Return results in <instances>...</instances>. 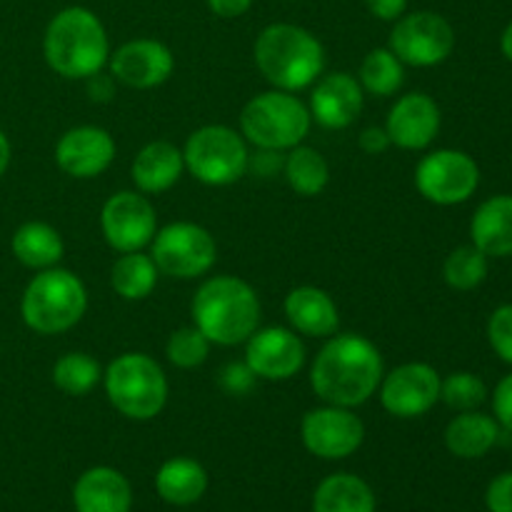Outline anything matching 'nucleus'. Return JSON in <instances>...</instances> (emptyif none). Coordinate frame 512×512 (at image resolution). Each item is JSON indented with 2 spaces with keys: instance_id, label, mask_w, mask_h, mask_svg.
Returning a JSON list of instances; mask_svg holds the SVG:
<instances>
[{
  "instance_id": "0eeeda50",
  "label": "nucleus",
  "mask_w": 512,
  "mask_h": 512,
  "mask_svg": "<svg viewBox=\"0 0 512 512\" xmlns=\"http://www.w3.org/2000/svg\"><path fill=\"white\" fill-rule=\"evenodd\" d=\"M105 395L123 418L153 420L168 403V378L145 353H123L105 368Z\"/></svg>"
},
{
  "instance_id": "ddd939ff",
  "label": "nucleus",
  "mask_w": 512,
  "mask_h": 512,
  "mask_svg": "<svg viewBox=\"0 0 512 512\" xmlns=\"http://www.w3.org/2000/svg\"><path fill=\"white\" fill-rule=\"evenodd\" d=\"M300 438L305 450L320 460H345L360 450L365 440V425L353 408L323 405L303 415Z\"/></svg>"
},
{
  "instance_id": "a211bd4d",
  "label": "nucleus",
  "mask_w": 512,
  "mask_h": 512,
  "mask_svg": "<svg viewBox=\"0 0 512 512\" xmlns=\"http://www.w3.org/2000/svg\"><path fill=\"white\" fill-rule=\"evenodd\" d=\"M365 93L358 78L350 73L320 75L310 93V118L328 130H345L363 113Z\"/></svg>"
},
{
  "instance_id": "37998d69",
  "label": "nucleus",
  "mask_w": 512,
  "mask_h": 512,
  "mask_svg": "<svg viewBox=\"0 0 512 512\" xmlns=\"http://www.w3.org/2000/svg\"><path fill=\"white\" fill-rule=\"evenodd\" d=\"M250 5H253V0H208L210 13H215L218 18H225V20H233V18H240V15H245L250 10Z\"/></svg>"
},
{
  "instance_id": "7c9ffc66",
  "label": "nucleus",
  "mask_w": 512,
  "mask_h": 512,
  "mask_svg": "<svg viewBox=\"0 0 512 512\" xmlns=\"http://www.w3.org/2000/svg\"><path fill=\"white\" fill-rule=\"evenodd\" d=\"M100 380H103V370H100L98 360L90 358L88 353H65L53 365L55 388L73 398L88 395Z\"/></svg>"
},
{
  "instance_id": "c03bdc74",
  "label": "nucleus",
  "mask_w": 512,
  "mask_h": 512,
  "mask_svg": "<svg viewBox=\"0 0 512 512\" xmlns=\"http://www.w3.org/2000/svg\"><path fill=\"white\" fill-rule=\"evenodd\" d=\"M8 165H10V140H8V135L0 130V178L5 175Z\"/></svg>"
},
{
  "instance_id": "20e7f679",
  "label": "nucleus",
  "mask_w": 512,
  "mask_h": 512,
  "mask_svg": "<svg viewBox=\"0 0 512 512\" xmlns=\"http://www.w3.org/2000/svg\"><path fill=\"white\" fill-rule=\"evenodd\" d=\"M255 65L273 88L298 93L310 88L325 70V48L308 28L273 23L255 40Z\"/></svg>"
},
{
  "instance_id": "4468645a",
  "label": "nucleus",
  "mask_w": 512,
  "mask_h": 512,
  "mask_svg": "<svg viewBox=\"0 0 512 512\" xmlns=\"http://www.w3.org/2000/svg\"><path fill=\"white\" fill-rule=\"evenodd\" d=\"M440 378L438 370L428 363H403L383 375L380 380V405L393 418L413 420L423 418L425 413L438 405L440 400Z\"/></svg>"
},
{
  "instance_id": "f257e3e1",
  "label": "nucleus",
  "mask_w": 512,
  "mask_h": 512,
  "mask_svg": "<svg viewBox=\"0 0 512 512\" xmlns=\"http://www.w3.org/2000/svg\"><path fill=\"white\" fill-rule=\"evenodd\" d=\"M383 375V355L365 335H330L315 355L310 385L325 405L360 408L378 393Z\"/></svg>"
},
{
  "instance_id": "412c9836",
  "label": "nucleus",
  "mask_w": 512,
  "mask_h": 512,
  "mask_svg": "<svg viewBox=\"0 0 512 512\" xmlns=\"http://www.w3.org/2000/svg\"><path fill=\"white\" fill-rule=\"evenodd\" d=\"M283 310L290 328L308 338H330L340 328L338 305L325 290L315 285H300L290 290Z\"/></svg>"
},
{
  "instance_id": "423d86ee",
  "label": "nucleus",
  "mask_w": 512,
  "mask_h": 512,
  "mask_svg": "<svg viewBox=\"0 0 512 512\" xmlns=\"http://www.w3.org/2000/svg\"><path fill=\"white\" fill-rule=\"evenodd\" d=\"M310 125L308 105L295 93L278 88L250 98L240 113V135L260 150L285 153L308 138Z\"/></svg>"
},
{
  "instance_id": "79ce46f5",
  "label": "nucleus",
  "mask_w": 512,
  "mask_h": 512,
  "mask_svg": "<svg viewBox=\"0 0 512 512\" xmlns=\"http://www.w3.org/2000/svg\"><path fill=\"white\" fill-rule=\"evenodd\" d=\"M360 150L368 155H380L390 148V138L385 133V128H365L360 133Z\"/></svg>"
},
{
  "instance_id": "a878e982",
  "label": "nucleus",
  "mask_w": 512,
  "mask_h": 512,
  "mask_svg": "<svg viewBox=\"0 0 512 512\" xmlns=\"http://www.w3.org/2000/svg\"><path fill=\"white\" fill-rule=\"evenodd\" d=\"M15 260L30 270H48L63 260L65 243L58 230L40 220L23 223L10 240Z\"/></svg>"
},
{
  "instance_id": "f704fd0d",
  "label": "nucleus",
  "mask_w": 512,
  "mask_h": 512,
  "mask_svg": "<svg viewBox=\"0 0 512 512\" xmlns=\"http://www.w3.org/2000/svg\"><path fill=\"white\" fill-rule=\"evenodd\" d=\"M488 340L503 363L512 365V305H500L488 320Z\"/></svg>"
},
{
  "instance_id": "cd10ccee",
  "label": "nucleus",
  "mask_w": 512,
  "mask_h": 512,
  "mask_svg": "<svg viewBox=\"0 0 512 512\" xmlns=\"http://www.w3.org/2000/svg\"><path fill=\"white\" fill-rule=\"evenodd\" d=\"M283 175L290 190L303 198H315L323 193L330 183V165L323 155L310 145H295L288 150L283 163Z\"/></svg>"
},
{
  "instance_id": "c85d7f7f",
  "label": "nucleus",
  "mask_w": 512,
  "mask_h": 512,
  "mask_svg": "<svg viewBox=\"0 0 512 512\" xmlns=\"http://www.w3.org/2000/svg\"><path fill=\"white\" fill-rule=\"evenodd\" d=\"M158 265L140 250L123 253L110 270V285L123 300H145L158 285Z\"/></svg>"
},
{
  "instance_id": "f03ea898",
  "label": "nucleus",
  "mask_w": 512,
  "mask_h": 512,
  "mask_svg": "<svg viewBox=\"0 0 512 512\" xmlns=\"http://www.w3.org/2000/svg\"><path fill=\"white\" fill-rule=\"evenodd\" d=\"M190 313L195 328L223 348L245 343L263 318L255 288L235 275H215L200 283Z\"/></svg>"
},
{
  "instance_id": "c9c22d12",
  "label": "nucleus",
  "mask_w": 512,
  "mask_h": 512,
  "mask_svg": "<svg viewBox=\"0 0 512 512\" xmlns=\"http://www.w3.org/2000/svg\"><path fill=\"white\" fill-rule=\"evenodd\" d=\"M255 373L248 368V363H228L218 373L220 388L228 395H248L255 385Z\"/></svg>"
},
{
  "instance_id": "aec40b11",
  "label": "nucleus",
  "mask_w": 512,
  "mask_h": 512,
  "mask_svg": "<svg viewBox=\"0 0 512 512\" xmlns=\"http://www.w3.org/2000/svg\"><path fill=\"white\" fill-rule=\"evenodd\" d=\"M75 512H130L133 488L120 470L95 465L85 470L73 485Z\"/></svg>"
},
{
  "instance_id": "9b49d317",
  "label": "nucleus",
  "mask_w": 512,
  "mask_h": 512,
  "mask_svg": "<svg viewBox=\"0 0 512 512\" xmlns=\"http://www.w3.org/2000/svg\"><path fill=\"white\" fill-rule=\"evenodd\" d=\"M480 168L468 153L453 148L433 150L415 168V188L435 205H460L473 198Z\"/></svg>"
},
{
  "instance_id": "2f4dec72",
  "label": "nucleus",
  "mask_w": 512,
  "mask_h": 512,
  "mask_svg": "<svg viewBox=\"0 0 512 512\" xmlns=\"http://www.w3.org/2000/svg\"><path fill=\"white\" fill-rule=\"evenodd\" d=\"M443 278L453 290H475L488 278V255L475 245H460L445 258Z\"/></svg>"
},
{
  "instance_id": "4be33fe9",
  "label": "nucleus",
  "mask_w": 512,
  "mask_h": 512,
  "mask_svg": "<svg viewBox=\"0 0 512 512\" xmlns=\"http://www.w3.org/2000/svg\"><path fill=\"white\" fill-rule=\"evenodd\" d=\"M185 170L183 150L168 140H153L135 155L130 178L143 195H158L173 188Z\"/></svg>"
},
{
  "instance_id": "f8f14e48",
  "label": "nucleus",
  "mask_w": 512,
  "mask_h": 512,
  "mask_svg": "<svg viewBox=\"0 0 512 512\" xmlns=\"http://www.w3.org/2000/svg\"><path fill=\"white\" fill-rule=\"evenodd\" d=\"M100 230L113 250L135 253L153 243L158 233V213L140 190H120L105 200L100 210Z\"/></svg>"
},
{
  "instance_id": "5701e85b",
  "label": "nucleus",
  "mask_w": 512,
  "mask_h": 512,
  "mask_svg": "<svg viewBox=\"0 0 512 512\" xmlns=\"http://www.w3.org/2000/svg\"><path fill=\"white\" fill-rule=\"evenodd\" d=\"M470 238L488 258L512 255V195H493L475 210Z\"/></svg>"
},
{
  "instance_id": "6ab92c4d",
  "label": "nucleus",
  "mask_w": 512,
  "mask_h": 512,
  "mask_svg": "<svg viewBox=\"0 0 512 512\" xmlns=\"http://www.w3.org/2000/svg\"><path fill=\"white\" fill-rule=\"evenodd\" d=\"M438 103L425 93H408L395 100L385 120V133L390 145H398L403 150H425L440 133Z\"/></svg>"
},
{
  "instance_id": "a18cd8bd",
  "label": "nucleus",
  "mask_w": 512,
  "mask_h": 512,
  "mask_svg": "<svg viewBox=\"0 0 512 512\" xmlns=\"http://www.w3.org/2000/svg\"><path fill=\"white\" fill-rule=\"evenodd\" d=\"M500 50H503L505 58L512 63V23L503 30V35H500Z\"/></svg>"
},
{
  "instance_id": "b1692460",
  "label": "nucleus",
  "mask_w": 512,
  "mask_h": 512,
  "mask_svg": "<svg viewBox=\"0 0 512 512\" xmlns=\"http://www.w3.org/2000/svg\"><path fill=\"white\" fill-rule=\"evenodd\" d=\"M500 440V423L490 415L468 410L455 415L445 428V448L463 460H478L488 455Z\"/></svg>"
},
{
  "instance_id": "39448f33",
  "label": "nucleus",
  "mask_w": 512,
  "mask_h": 512,
  "mask_svg": "<svg viewBox=\"0 0 512 512\" xmlns=\"http://www.w3.org/2000/svg\"><path fill=\"white\" fill-rule=\"evenodd\" d=\"M88 310L83 280L65 268L38 270L20 300L25 325L38 335H58L75 328Z\"/></svg>"
},
{
  "instance_id": "393cba45",
  "label": "nucleus",
  "mask_w": 512,
  "mask_h": 512,
  "mask_svg": "<svg viewBox=\"0 0 512 512\" xmlns=\"http://www.w3.org/2000/svg\"><path fill=\"white\" fill-rule=\"evenodd\" d=\"M208 490V473L193 458H170L155 473V493L175 508L195 505Z\"/></svg>"
},
{
  "instance_id": "9d476101",
  "label": "nucleus",
  "mask_w": 512,
  "mask_h": 512,
  "mask_svg": "<svg viewBox=\"0 0 512 512\" xmlns=\"http://www.w3.org/2000/svg\"><path fill=\"white\" fill-rule=\"evenodd\" d=\"M388 48L403 65L433 68L445 63L455 48V30L448 20L433 10H415L395 20Z\"/></svg>"
},
{
  "instance_id": "a19ab883",
  "label": "nucleus",
  "mask_w": 512,
  "mask_h": 512,
  "mask_svg": "<svg viewBox=\"0 0 512 512\" xmlns=\"http://www.w3.org/2000/svg\"><path fill=\"white\" fill-rule=\"evenodd\" d=\"M85 80H88V93H90V100H93V103H108V100L115 95L113 75L95 73Z\"/></svg>"
},
{
  "instance_id": "4c0bfd02",
  "label": "nucleus",
  "mask_w": 512,
  "mask_h": 512,
  "mask_svg": "<svg viewBox=\"0 0 512 512\" xmlns=\"http://www.w3.org/2000/svg\"><path fill=\"white\" fill-rule=\"evenodd\" d=\"M493 413L500 428L512 430V373L505 375L493 393Z\"/></svg>"
},
{
  "instance_id": "6e6552de",
  "label": "nucleus",
  "mask_w": 512,
  "mask_h": 512,
  "mask_svg": "<svg viewBox=\"0 0 512 512\" xmlns=\"http://www.w3.org/2000/svg\"><path fill=\"white\" fill-rule=\"evenodd\" d=\"M183 160L185 170L195 180L223 188V185L238 183L248 173L250 153L248 143L238 130L228 125H203L185 140Z\"/></svg>"
},
{
  "instance_id": "f3484780",
  "label": "nucleus",
  "mask_w": 512,
  "mask_h": 512,
  "mask_svg": "<svg viewBox=\"0 0 512 512\" xmlns=\"http://www.w3.org/2000/svg\"><path fill=\"white\" fill-rule=\"evenodd\" d=\"M113 135L98 125H78L60 135L55 145V163L75 180H90L103 175L115 160Z\"/></svg>"
},
{
  "instance_id": "bb28decb",
  "label": "nucleus",
  "mask_w": 512,
  "mask_h": 512,
  "mask_svg": "<svg viewBox=\"0 0 512 512\" xmlns=\"http://www.w3.org/2000/svg\"><path fill=\"white\" fill-rule=\"evenodd\" d=\"M375 508L373 488L353 473L328 475L313 493V512H375Z\"/></svg>"
},
{
  "instance_id": "2eb2a0df",
  "label": "nucleus",
  "mask_w": 512,
  "mask_h": 512,
  "mask_svg": "<svg viewBox=\"0 0 512 512\" xmlns=\"http://www.w3.org/2000/svg\"><path fill=\"white\" fill-rule=\"evenodd\" d=\"M245 363L258 380L283 383L305 365V345L293 328H258L245 340Z\"/></svg>"
},
{
  "instance_id": "c756f323",
  "label": "nucleus",
  "mask_w": 512,
  "mask_h": 512,
  "mask_svg": "<svg viewBox=\"0 0 512 512\" xmlns=\"http://www.w3.org/2000/svg\"><path fill=\"white\" fill-rule=\"evenodd\" d=\"M358 83L363 93L375 95V98H388L403 88L405 65L390 48H375L360 63Z\"/></svg>"
},
{
  "instance_id": "72a5a7b5",
  "label": "nucleus",
  "mask_w": 512,
  "mask_h": 512,
  "mask_svg": "<svg viewBox=\"0 0 512 512\" xmlns=\"http://www.w3.org/2000/svg\"><path fill=\"white\" fill-rule=\"evenodd\" d=\"M210 345L213 343L195 325H190V328H180L170 335L168 345H165V355H168L175 368L193 370L208 360Z\"/></svg>"
},
{
  "instance_id": "58836bf2",
  "label": "nucleus",
  "mask_w": 512,
  "mask_h": 512,
  "mask_svg": "<svg viewBox=\"0 0 512 512\" xmlns=\"http://www.w3.org/2000/svg\"><path fill=\"white\" fill-rule=\"evenodd\" d=\"M283 163H285V155L278 153V150H260L255 155H250V163H248V170L253 168L255 173L263 175V178H270V175H275V170H283Z\"/></svg>"
},
{
  "instance_id": "7ed1b4c3",
  "label": "nucleus",
  "mask_w": 512,
  "mask_h": 512,
  "mask_svg": "<svg viewBox=\"0 0 512 512\" xmlns=\"http://www.w3.org/2000/svg\"><path fill=\"white\" fill-rule=\"evenodd\" d=\"M43 55L50 70L65 80H85L100 73L110 60L103 20L83 5L63 8L45 28Z\"/></svg>"
},
{
  "instance_id": "dca6fc26",
  "label": "nucleus",
  "mask_w": 512,
  "mask_h": 512,
  "mask_svg": "<svg viewBox=\"0 0 512 512\" xmlns=\"http://www.w3.org/2000/svg\"><path fill=\"white\" fill-rule=\"evenodd\" d=\"M110 75L118 83L135 90H150L163 85L175 70V55L155 38H135L110 53Z\"/></svg>"
},
{
  "instance_id": "e433bc0d",
  "label": "nucleus",
  "mask_w": 512,
  "mask_h": 512,
  "mask_svg": "<svg viewBox=\"0 0 512 512\" xmlns=\"http://www.w3.org/2000/svg\"><path fill=\"white\" fill-rule=\"evenodd\" d=\"M485 505L490 512H512V473H503L488 485Z\"/></svg>"
},
{
  "instance_id": "473e14b6",
  "label": "nucleus",
  "mask_w": 512,
  "mask_h": 512,
  "mask_svg": "<svg viewBox=\"0 0 512 512\" xmlns=\"http://www.w3.org/2000/svg\"><path fill=\"white\" fill-rule=\"evenodd\" d=\"M440 400L458 413L478 410L488 400V385L473 373H453L440 383Z\"/></svg>"
},
{
  "instance_id": "ea45409f",
  "label": "nucleus",
  "mask_w": 512,
  "mask_h": 512,
  "mask_svg": "<svg viewBox=\"0 0 512 512\" xmlns=\"http://www.w3.org/2000/svg\"><path fill=\"white\" fill-rule=\"evenodd\" d=\"M365 5H368L370 15L385 20V23H395L408 10V0H365Z\"/></svg>"
},
{
  "instance_id": "1a4fd4ad",
  "label": "nucleus",
  "mask_w": 512,
  "mask_h": 512,
  "mask_svg": "<svg viewBox=\"0 0 512 512\" xmlns=\"http://www.w3.org/2000/svg\"><path fill=\"white\" fill-rule=\"evenodd\" d=\"M150 258L163 275L178 280H195L210 273L218 260V245L203 225L178 220L155 233Z\"/></svg>"
}]
</instances>
